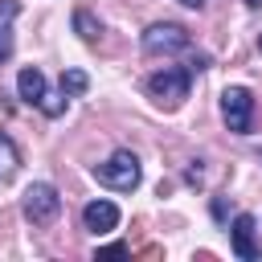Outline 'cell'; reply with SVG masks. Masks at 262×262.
<instances>
[{
    "label": "cell",
    "mask_w": 262,
    "mask_h": 262,
    "mask_svg": "<svg viewBox=\"0 0 262 262\" xmlns=\"http://www.w3.org/2000/svg\"><path fill=\"white\" fill-rule=\"evenodd\" d=\"M188 86H192V70L188 66H164L147 78V94L156 106L164 111H176L184 98H188Z\"/></svg>",
    "instance_id": "1"
},
{
    "label": "cell",
    "mask_w": 262,
    "mask_h": 262,
    "mask_svg": "<svg viewBox=\"0 0 262 262\" xmlns=\"http://www.w3.org/2000/svg\"><path fill=\"white\" fill-rule=\"evenodd\" d=\"M139 176H143L139 156L127 151V147H119V151H111L102 164H94V180L106 184V188H115V192H131V188H139Z\"/></svg>",
    "instance_id": "2"
},
{
    "label": "cell",
    "mask_w": 262,
    "mask_h": 262,
    "mask_svg": "<svg viewBox=\"0 0 262 262\" xmlns=\"http://www.w3.org/2000/svg\"><path fill=\"white\" fill-rule=\"evenodd\" d=\"M16 94H20L29 106H37L41 115H49V119H57V115L66 111V102H61L57 94H49V86H45V74H41L37 66H25V70L16 74Z\"/></svg>",
    "instance_id": "3"
},
{
    "label": "cell",
    "mask_w": 262,
    "mask_h": 262,
    "mask_svg": "<svg viewBox=\"0 0 262 262\" xmlns=\"http://www.w3.org/2000/svg\"><path fill=\"white\" fill-rule=\"evenodd\" d=\"M20 213H25V221H33V225H49V221L61 213L57 188H53L49 180H33V184L25 188V196H20Z\"/></svg>",
    "instance_id": "4"
},
{
    "label": "cell",
    "mask_w": 262,
    "mask_h": 262,
    "mask_svg": "<svg viewBox=\"0 0 262 262\" xmlns=\"http://www.w3.org/2000/svg\"><path fill=\"white\" fill-rule=\"evenodd\" d=\"M221 119L233 135H250V123H254V94L246 86H225L221 90Z\"/></svg>",
    "instance_id": "5"
},
{
    "label": "cell",
    "mask_w": 262,
    "mask_h": 262,
    "mask_svg": "<svg viewBox=\"0 0 262 262\" xmlns=\"http://www.w3.org/2000/svg\"><path fill=\"white\" fill-rule=\"evenodd\" d=\"M188 49V29L176 20H156L143 33V53H180Z\"/></svg>",
    "instance_id": "6"
},
{
    "label": "cell",
    "mask_w": 262,
    "mask_h": 262,
    "mask_svg": "<svg viewBox=\"0 0 262 262\" xmlns=\"http://www.w3.org/2000/svg\"><path fill=\"white\" fill-rule=\"evenodd\" d=\"M229 237H233V254H237L242 262L262 258V246H258V217H254V213H237L233 225H229Z\"/></svg>",
    "instance_id": "7"
},
{
    "label": "cell",
    "mask_w": 262,
    "mask_h": 262,
    "mask_svg": "<svg viewBox=\"0 0 262 262\" xmlns=\"http://www.w3.org/2000/svg\"><path fill=\"white\" fill-rule=\"evenodd\" d=\"M119 217H123V213H119L115 201H102V196H98V201L82 205V229L94 233V237H98V233H111V229L119 225Z\"/></svg>",
    "instance_id": "8"
},
{
    "label": "cell",
    "mask_w": 262,
    "mask_h": 262,
    "mask_svg": "<svg viewBox=\"0 0 262 262\" xmlns=\"http://www.w3.org/2000/svg\"><path fill=\"white\" fill-rule=\"evenodd\" d=\"M20 16V0H0V66L12 57V20Z\"/></svg>",
    "instance_id": "9"
},
{
    "label": "cell",
    "mask_w": 262,
    "mask_h": 262,
    "mask_svg": "<svg viewBox=\"0 0 262 262\" xmlns=\"http://www.w3.org/2000/svg\"><path fill=\"white\" fill-rule=\"evenodd\" d=\"M16 168H20V151H16L12 135H4V131H0V184H4V180H12V176H16Z\"/></svg>",
    "instance_id": "10"
},
{
    "label": "cell",
    "mask_w": 262,
    "mask_h": 262,
    "mask_svg": "<svg viewBox=\"0 0 262 262\" xmlns=\"http://www.w3.org/2000/svg\"><path fill=\"white\" fill-rule=\"evenodd\" d=\"M74 29H78L82 41H98L102 37V20H94V12H86V8L74 12Z\"/></svg>",
    "instance_id": "11"
},
{
    "label": "cell",
    "mask_w": 262,
    "mask_h": 262,
    "mask_svg": "<svg viewBox=\"0 0 262 262\" xmlns=\"http://www.w3.org/2000/svg\"><path fill=\"white\" fill-rule=\"evenodd\" d=\"M86 86H90L86 70H66V74H61V94L78 98V94H86Z\"/></svg>",
    "instance_id": "12"
},
{
    "label": "cell",
    "mask_w": 262,
    "mask_h": 262,
    "mask_svg": "<svg viewBox=\"0 0 262 262\" xmlns=\"http://www.w3.org/2000/svg\"><path fill=\"white\" fill-rule=\"evenodd\" d=\"M188 70H192V74H201V70H209V57H205V53H196V57L188 61Z\"/></svg>",
    "instance_id": "13"
},
{
    "label": "cell",
    "mask_w": 262,
    "mask_h": 262,
    "mask_svg": "<svg viewBox=\"0 0 262 262\" xmlns=\"http://www.w3.org/2000/svg\"><path fill=\"white\" fill-rule=\"evenodd\" d=\"M98 254H131V250H127V246H123V242H111V246H102V250H98Z\"/></svg>",
    "instance_id": "14"
},
{
    "label": "cell",
    "mask_w": 262,
    "mask_h": 262,
    "mask_svg": "<svg viewBox=\"0 0 262 262\" xmlns=\"http://www.w3.org/2000/svg\"><path fill=\"white\" fill-rule=\"evenodd\" d=\"M180 4H184V8H205L209 0H180Z\"/></svg>",
    "instance_id": "15"
},
{
    "label": "cell",
    "mask_w": 262,
    "mask_h": 262,
    "mask_svg": "<svg viewBox=\"0 0 262 262\" xmlns=\"http://www.w3.org/2000/svg\"><path fill=\"white\" fill-rule=\"evenodd\" d=\"M246 8H262V0H246Z\"/></svg>",
    "instance_id": "16"
},
{
    "label": "cell",
    "mask_w": 262,
    "mask_h": 262,
    "mask_svg": "<svg viewBox=\"0 0 262 262\" xmlns=\"http://www.w3.org/2000/svg\"><path fill=\"white\" fill-rule=\"evenodd\" d=\"M258 49H262V37H258Z\"/></svg>",
    "instance_id": "17"
}]
</instances>
